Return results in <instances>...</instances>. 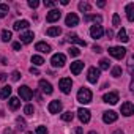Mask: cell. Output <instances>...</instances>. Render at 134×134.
I'll return each instance as SVG.
<instances>
[{
	"mask_svg": "<svg viewBox=\"0 0 134 134\" xmlns=\"http://www.w3.org/2000/svg\"><path fill=\"white\" fill-rule=\"evenodd\" d=\"M92 98H93V95H92L90 88H87V87H82V88L77 92V101H79L81 104H88V103H92Z\"/></svg>",
	"mask_w": 134,
	"mask_h": 134,
	"instance_id": "1",
	"label": "cell"
},
{
	"mask_svg": "<svg viewBox=\"0 0 134 134\" xmlns=\"http://www.w3.org/2000/svg\"><path fill=\"white\" fill-rule=\"evenodd\" d=\"M109 55H112L114 58L121 60V58L126 55V49H125V47H121V46H114V47H109Z\"/></svg>",
	"mask_w": 134,
	"mask_h": 134,
	"instance_id": "2",
	"label": "cell"
},
{
	"mask_svg": "<svg viewBox=\"0 0 134 134\" xmlns=\"http://www.w3.org/2000/svg\"><path fill=\"white\" fill-rule=\"evenodd\" d=\"M58 87H60V90H62L65 95H68V93H71L73 81H71L70 77H63V79H60V82H58Z\"/></svg>",
	"mask_w": 134,
	"mask_h": 134,
	"instance_id": "3",
	"label": "cell"
},
{
	"mask_svg": "<svg viewBox=\"0 0 134 134\" xmlns=\"http://www.w3.org/2000/svg\"><path fill=\"white\" fill-rule=\"evenodd\" d=\"M51 63H52L54 68H62V66L66 63V57H65V54H54L52 58H51Z\"/></svg>",
	"mask_w": 134,
	"mask_h": 134,
	"instance_id": "4",
	"label": "cell"
},
{
	"mask_svg": "<svg viewBox=\"0 0 134 134\" xmlns=\"http://www.w3.org/2000/svg\"><path fill=\"white\" fill-rule=\"evenodd\" d=\"M18 92H19V96H21L24 101H30V99H32V96H33V92H32L27 85L19 87V88H18Z\"/></svg>",
	"mask_w": 134,
	"mask_h": 134,
	"instance_id": "5",
	"label": "cell"
},
{
	"mask_svg": "<svg viewBox=\"0 0 134 134\" xmlns=\"http://www.w3.org/2000/svg\"><path fill=\"white\" fill-rule=\"evenodd\" d=\"M62 109H63V104H62L58 99L51 101L49 106H47V110H49L51 114H58V112H62Z\"/></svg>",
	"mask_w": 134,
	"mask_h": 134,
	"instance_id": "6",
	"label": "cell"
},
{
	"mask_svg": "<svg viewBox=\"0 0 134 134\" xmlns=\"http://www.w3.org/2000/svg\"><path fill=\"white\" fill-rule=\"evenodd\" d=\"M121 114H123L125 117H131V115L134 114V106H132L131 101H125V103L121 104Z\"/></svg>",
	"mask_w": 134,
	"mask_h": 134,
	"instance_id": "7",
	"label": "cell"
},
{
	"mask_svg": "<svg viewBox=\"0 0 134 134\" xmlns=\"http://www.w3.org/2000/svg\"><path fill=\"white\" fill-rule=\"evenodd\" d=\"M87 79H88V82L96 84L98 79H99V70L98 68H90L88 73H87Z\"/></svg>",
	"mask_w": 134,
	"mask_h": 134,
	"instance_id": "8",
	"label": "cell"
},
{
	"mask_svg": "<svg viewBox=\"0 0 134 134\" xmlns=\"http://www.w3.org/2000/svg\"><path fill=\"white\" fill-rule=\"evenodd\" d=\"M117 118H118V115L114 112V110H106L104 114H103V120H104V123H114V121H117Z\"/></svg>",
	"mask_w": 134,
	"mask_h": 134,
	"instance_id": "9",
	"label": "cell"
},
{
	"mask_svg": "<svg viewBox=\"0 0 134 134\" xmlns=\"http://www.w3.org/2000/svg\"><path fill=\"white\" fill-rule=\"evenodd\" d=\"M65 22H66V25H68V27H76L79 24V18H77L76 13H70L68 16H66Z\"/></svg>",
	"mask_w": 134,
	"mask_h": 134,
	"instance_id": "10",
	"label": "cell"
},
{
	"mask_svg": "<svg viewBox=\"0 0 134 134\" xmlns=\"http://www.w3.org/2000/svg\"><path fill=\"white\" fill-rule=\"evenodd\" d=\"M103 33H104V29L101 27V25H92V29H90V35H92V38H95V40H98V38H101L103 36Z\"/></svg>",
	"mask_w": 134,
	"mask_h": 134,
	"instance_id": "11",
	"label": "cell"
},
{
	"mask_svg": "<svg viewBox=\"0 0 134 134\" xmlns=\"http://www.w3.org/2000/svg\"><path fill=\"white\" fill-rule=\"evenodd\" d=\"M103 101L107 103V104H117L118 103V95L115 92H110V93H106L103 96Z\"/></svg>",
	"mask_w": 134,
	"mask_h": 134,
	"instance_id": "12",
	"label": "cell"
},
{
	"mask_svg": "<svg viewBox=\"0 0 134 134\" xmlns=\"http://www.w3.org/2000/svg\"><path fill=\"white\" fill-rule=\"evenodd\" d=\"M77 117H79V120H81L82 123H88V121H90V110L81 107V109L77 110Z\"/></svg>",
	"mask_w": 134,
	"mask_h": 134,
	"instance_id": "13",
	"label": "cell"
},
{
	"mask_svg": "<svg viewBox=\"0 0 134 134\" xmlns=\"http://www.w3.org/2000/svg\"><path fill=\"white\" fill-rule=\"evenodd\" d=\"M21 44H29V43H32L33 41V38H35V33L33 32H24V33H21Z\"/></svg>",
	"mask_w": 134,
	"mask_h": 134,
	"instance_id": "14",
	"label": "cell"
},
{
	"mask_svg": "<svg viewBox=\"0 0 134 134\" xmlns=\"http://www.w3.org/2000/svg\"><path fill=\"white\" fill-rule=\"evenodd\" d=\"M82 68H84V62H79V60H76V62H73V63H71V73H73L74 76L81 74Z\"/></svg>",
	"mask_w": 134,
	"mask_h": 134,
	"instance_id": "15",
	"label": "cell"
},
{
	"mask_svg": "<svg viewBox=\"0 0 134 134\" xmlns=\"http://www.w3.org/2000/svg\"><path fill=\"white\" fill-rule=\"evenodd\" d=\"M60 16H62V13H60L58 10H51V11L47 13V16H46V21H47V22H55V21L60 19Z\"/></svg>",
	"mask_w": 134,
	"mask_h": 134,
	"instance_id": "16",
	"label": "cell"
},
{
	"mask_svg": "<svg viewBox=\"0 0 134 134\" xmlns=\"http://www.w3.org/2000/svg\"><path fill=\"white\" fill-rule=\"evenodd\" d=\"M40 88H41V92H43V93H46V95H51V93L54 92L52 85H51L47 81H44V79H41V81H40Z\"/></svg>",
	"mask_w": 134,
	"mask_h": 134,
	"instance_id": "17",
	"label": "cell"
},
{
	"mask_svg": "<svg viewBox=\"0 0 134 134\" xmlns=\"http://www.w3.org/2000/svg\"><path fill=\"white\" fill-rule=\"evenodd\" d=\"M35 49H36L38 52H41V54H49V52H51V46L46 44V43H43V41L36 43V44H35Z\"/></svg>",
	"mask_w": 134,
	"mask_h": 134,
	"instance_id": "18",
	"label": "cell"
},
{
	"mask_svg": "<svg viewBox=\"0 0 134 134\" xmlns=\"http://www.w3.org/2000/svg\"><path fill=\"white\" fill-rule=\"evenodd\" d=\"M30 27V24H29V21H16L14 22V25H13V29L14 30H18V32H21V30H25V29H29Z\"/></svg>",
	"mask_w": 134,
	"mask_h": 134,
	"instance_id": "19",
	"label": "cell"
},
{
	"mask_svg": "<svg viewBox=\"0 0 134 134\" xmlns=\"http://www.w3.org/2000/svg\"><path fill=\"white\" fill-rule=\"evenodd\" d=\"M126 18L128 21H134V3H128L126 5Z\"/></svg>",
	"mask_w": 134,
	"mask_h": 134,
	"instance_id": "20",
	"label": "cell"
},
{
	"mask_svg": "<svg viewBox=\"0 0 134 134\" xmlns=\"http://www.w3.org/2000/svg\"><path fill=\"white\" fill-rule=\"evenodd\" d=\"M8 106H10V109H11V110H16V109H19V106H21V101H19V98H10V101H8Z\"/></svg>",
	"mask_w": 134,
	"mask_h": 134,
	"instance_id": "21",
	"label": "cell"
},
{
	"mask_svg": "<svg viewBox=\"0 0 134 134\" xmlns=\"http://www.w3.org/2000/svg\"><path fill=\"white\" fill-rule=\"evenodd\" d=\"M46 33H47L49 36H58V35L62 33V29H60V27H49V29L46 30Z\"/></svg>",
	"mask_w": 134,
	"mask_h": 134,
	"instance_id": "22",
	"label": "cell"
},
{
	"mask_svg": "<svg viewBox=\"0 0 134 134\" xmlns=\"http://www.w3.org/2000/svg\"><path fill=\"white\" fill-rule=\"evenodd\" d=\"M117 40H118V41H121V43H128V41H129V38H128V33H126V30H125V29H121V30L118 32V35H117Z\"/></svg>",
	"mask_w": 134,
	"mask_h": 134,
	"instance_id": "23",
	"label": "cell"
},
{
	"mask_svg": "<svg viewBox=\"0 0 134 134\" xmlns=\"http://www.w3.org/2000/svg\"><path fill=\"white\" fill-rule=\"evenodd\" d=\"M68 38H70V41H71V43H76V44H79V46H84V47L87 46V43H85L84 40H81L77 35H70Z\"/></svg>",
	"mask_w": 134,
	"mask_h": 134,
	"instance_id": "24",
	"label": "cell"
},
{
	"mask_svg": "<svg viewBox=\"0 0 134 134\" xmlns=\"http://www.w3.org/2000/svg\"><path fill=\"white\" fill-rule=\"evenodd\" d=\"M10 95H11V87L10 85H5L2 90H0V98L7 99V98H10Z\"/></svg>",
	"mask_w": 134,
	"mask_h": 134,
	"instance_id": "25",
	"label": "cell"
},
{
	"mask_svg": "<svg viewBox=\"0 0 134 134\" xmlns=\"http://www.w3.org/2000/svg\"><path fill=\"white\" fill-rule=\"evenodd\" d=\"M90 10H92V7H90L88 2H81V3H79V11H82V13H88Z\"/></svg>",
	"mask_w": 134,
	"mask_h": 134,
	"instance_id": "26",
	"label": "cell"
},
{
	"mask_svg": "<svg viewBox=\"0 0 134 134\" xmlns=\"http://www.w3.org/2000/svg\"><path fill=\"white\" fill-rule=\"evenodd\" d=\"M32 63L36 65V66H41V65L44 63V58H43L41 55H32Z\"/></svg>",
	"mask_w": 134,
	"mask_h": 134,
	"instance_id": "27",
	"label": "cell"
},
{
	"mask_svg": "<svg viewBox=\"0 0 134 134\" xmlns=\"http://www.w3.org/2000/svg\"><path fill=\"white\" fill-rule=\"evenodd\" d=\"M109 60H106V58H103V60H99V71L103 70V71H106V70H109Z\"/></svg>",
	"mask_w": 134,
	"mask_h": 134,
	"instance_id": "28",
	"label": "cell"
},
{
	"mask_svg": "<svg viewBox=\"0 0 134 134\" xmlns=\"http://www.w3.org/2000/svg\"><path fill=\"white\" fill-rule=\"evenodd\" d=\"M74 118V114L73 112H65V114H62V120L63 121H71Z\"/></svg>",
	"mask_w": 134,
	"mask_h": 134,
	"instance_id": "29",
	"label": "cell"
},
{
	"mask_svg": "<svg viewBox=\"0 0 134 134\" xmlns=\"http://www.w3.org/2000/svg\"><path fill=\"white\" fill-rule=\"evenodd\" d=\"M7 14H8V5L0 3V18H5Z\"/></svg>",
	"mask_w": 134,
	"mask_h": 134,
	"instance_id": "30",
	"label": "cell"
},
{
	"mask_svg": "<svg viewBox=\"0 0 134 134\" xmlns=\"http://www.w3.org/2000/svg\"><path fill=\"white\" fill-rule=\"evenodd\" d=\"M10 40H11V32H10V30H3V32H2V41L8 43Z\"/></svg>",
	"mask_w": 134,
	"mask_h": 134,
	"instance_id": "31",
	"label": "cell"
},
{
	"mask_svg": "<svg viewBox=\"0 0 134 134\" xmlns=\"http://www.w3.org/2000/svg\"><path fill=\"white\" fill-rule=\"evenodd\" d=\"M33 112H35V107H33L32 104H27V106L24 107V114H25V115H33Z\"/></svg>",
	"mask_w": 134,
	"mask_h": 134,
	"instance_id": "32",
	"label": "cell"
},
{
	"mask_svg": "<svg viewBox=\"0 0 134 134\" xmlns=\"http://www.w3.org/2000/svg\"><path fill=\"white\" fill-rule=\"evenodd\" d=\"M112 76L114 77H120L121 76V68H120V66H114V68H112Z\"/></svg>",
	"mask_w": 134,
	"mask_h": 134,
	"instance_id": "33",
	"label": "cell"
},
{
	"mask_svg": "<svg viewBox=\"0 0 134 134\" xmlns=\"http://www.w3.org/2000/svg\"><path fill=\"white\" fill-rule=\"evenodd\" d=\"M85 21L88 22V21H95V22H101L103 21V18L101 16H85Z\"/></svg>",
	"mask_w": 134,
	"mask_h": 134,
	"instance_id": "34",
	"label": "cell"
},
{
	"mask_svg": "<svg viewBox=\"0 0 134 134\" xmlns=\"http://www.w3.org/2000/svg\"><path fill=\"white\" fill-rule=\"evenodd\" d=\"M79 54H81V51H79L77 47H74V46L70 47V55H71V57H77Z\"/></svg>",
	"mask_w": 134,
	"mask_h": 134,
	"instance_id": "35",
	"label": "cell"
},
{
	"mask_svg": "<svg viewBox=\"0 0 134 134\" xmlns=\"http://www.w3.org/2000/svg\"><path fill=\"white\" fill-rule=\"evenodd\" d=\"M112 24H114L115 27H118V25H120V18H118V14H117V13L112 16Z\"/></svg>",
	"mask_w": 134,
	"mask_h": 134,
	"instance_id": "36",
	"label": "cell"
},
{
	"mask_svg": "<svg viewBox=\"0 0 134 134\" xmlns=\"http://www.w3.org/2000/svg\"><path fill=\"white\" fill-rule=\"evenodd\" d=\"M16 123H18V128H21V129H24V128H25V120H24V118H21V117H19V118L16 120Z\"/></svg>",
	"mask_w": 134,
	"mask_h": 134,
	"instance_id": "37",
	"label": "cell"
},
{
	"mask_svg": "<svg viewBox=\"0 0 134 134\" xmlns=\"http://www.w3.org/2000/svg\"><path fill=\"white\" fill-rule=\"evenodd\" d=\"M35 134H47V128L46 126H38Z\"/></svg>",
	"mask_w": 134,
	"mask_h": 134,
	"instance_id": "38",
	"label": "cell"
},
{
	"mask_svg": "<svg viewBox=\"0 0 134 134\" xmlns=\"http://www.w3.org/2000/svg\"><path fill=\"white\" fill-rule=\"evenodd\" d=\"M38 5H40L38 0H29V7L30 8H38Z\"/></svg>",
	"mask_w": 134,
	"mask_h": 134,
	"instance_id": "39",
	"label": "cell"
},
{
	"mask_svg": "<svg viewBox=\"0 0 134 134\" xmlns=\"http://www.w3.org/2000/svg\"><path fill=\"white\" fill-rule=\"evenodd\" d=\"M19 77H21V73H19V71H13L11 79H13V81H19Z\"/></svg>",
	"mask_w": 134,
	"mask_h": 134,
	"instance_id": "40",
	"label": "cell"
},
{
	"mask_svg": "<svg viewBox=\"0 0 134 134\" xmlns=\"http://www.w3.org/2000/svg\"><path fill=\"white\" fill-rule=\"evenodd\" d=\"M44 7L52 8V7H55V2H52V0H44Z\"/></svg>",
	"mask_w": 134,
	"mask_h": 134,
	"instance_id": "41",
	"label": "cell"
},
{
	"mask_svg": "<svg viewBox=\"0 0 134 134\" xmlns=\"http://www.w3.org/2000/svg\"><path fill=\"white\" fill-rule=\"evenodd\" d=\"M21 46H22V44H21L19 41H18V43H13V49H14V51H21Z\"/></svg>",
	"mask_w": 134,
	"mask_h": 134,
	"instance_id": "42",
	"label": "cell"
},
{
	"mask_svg": "<svg viewBox=\"0 0 134 134\" xmlns=\"http://www.w3.org/2000/svg\"><path fill=\"white\" fill-rule=\"evenodd\" d=\"M30 73H32V74H35V76H38V74H40L38 68H35V66H32V68H30Z\"/></svg>",
	"mask_w": 134,
	"mask_h": 134,
	"instance_id": "43",
	"label": "cell"
},
{
	"mask_svg": "<svg viewBox=\"0 0 134 134\" xmlns=\"http://www.w3.org/2000/svg\"><path fill=\"white\" fill-rule=\"evenodd\" d=\"M128 66H129V73H132V57H129V63H128Z\"/></svg>",
	"mask_w": 134,
	"mask_h": 134,
	"instance_id": "44",
	"label": "cell"
},
{
	"mask_svg": "<svg viewBox=\"0 0 134 134\" xmlns=\"http://www.w3.org/2000/svg\"><path fill=\"white\" fill-rule=\"evenodd\" d=\"M0 81H2V82H5V81H7V74H5V73L0 74Z\"/></svg>",
	"mask_w": 134,
	"mask_h": 134,
	"instance_id": "45",
	"label": "cell"
},
{
	"mask_svg": "<svg viewBox=\"0 0 134 134\" xmlns=\"http://www.w3.org/2000/svg\"><path fill=\"white\" fill-rule=\"evenodd\" d=\"M93 51H95V52H103V51H101V47H99V46H96V44L93 46Z\"/></svg>",
	"mask_w": 134,
	"mask_h": 134,
	"instance_id": "46",
	"label": "cell"
},
{
	"mask_svg": "<svg viewBox=\"0 0 134 134\" xmlns=\"http://www.w3.org/2000/svg\"><path fill=\"white\" fill-rule=\"evenodd\" d=\"M104 5H106V2H103V0H99V2H98V7H99V8H103Z\"/></svg>",
	"mask_w": 134,
	"mask_h": 134,
	"instance_id": "47",
	"label": "cell"
},
{
	"mask_svg": "<svg viewBox=\"0 0 134 134\" xmlns=\"http://www.w3.org/2000/svg\"><path fill=\"white\" fill-rule=\"evenodd\" d=\"M106 33H107V36H109V38H112V36H114V32H112V30H107Z\"/></svg>",
	"mask_w": 134,
	"mask_h": 134,
	"instance_id": "48",
	"label": "cell"
},
{
	"mask_svg": "<svg viewBox=\"0 0 134 134\" xmlns=\"http://www.w3.org/2000/svg\"><path fill=\"white\" fill-rule=\"evenodd\" d=\"M76 134H82V128H77L76 129Z\"/></svg>",
	"mask_w": 134,
	"mask_h": 134,
	"instance_id": "49",
	"label": "cell"
},
{
	"mask_svg": "<svg viewBox=\"0 0 134 134\" xmlns=\"http://www.w3.org/2000/svg\"><path fill=\"white\" fill-rule=\"evenodd\" d=\"M112 134H125V132H123V131H120V129H118V131H114V132H112Z\"/></svg>",
	"mask_w": 134,
	"mask_h": 134,
	"instance_id": "50",
	"label": "cell"
},
{
	"mask_svg": "<svg viewBox=\"0 0 134 134\" xmlns=\"http://www.w3.org/2000/svg\"><path fill=\"white\" fill-rule=\"evenodd\" d=\"M3 134H11V131H10V129H7V131H5Z\"/></svg>",
	"mask_w": 134,
	"mask_h": 134,
	"instance_id": "51",
	"label": "cell"
},
{
	"mask_svg": "<svg viewBox=\"0 0 134 134\" xmlns=\"http://www.w3.org/2000/svg\"><path fill=\"white\" fill-rule=\"evenodd\" d=\"M88 134H96V131H90V132H88Z\"/></svg>",
	"mask_w": 134,
	"mask_h": 134,
	"instance_id": "52",
	"label": "cell"
},
{
	"mask_svg": "<svg viewBox=\"0 0 134 134\" xmlns=\"http://www.w3.org/2000/svg\"><path fill=\"white\" fill-rule=\"evenodd\" d=\"M25 134H35V132H25Z\"/></svg>",
	"mask_w": 134,
	"mask_h": 134,
	"instance_id": "53",
	"label": "cell"
}]
</instances>
